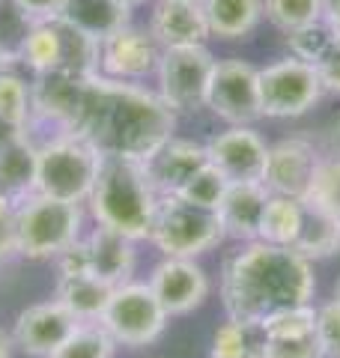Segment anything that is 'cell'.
Listing matches in <instances>:
<instances>
[{"label":"cell","mask_w":340,"mask_h":358,"mask_svg":"<svg viewBox=\"0 0 340 358\" xmlns=\"http://www.w3.org/2000/svg\"><path fill=\"white\" fill-rule=\"evenodd\" d=\"M66 131L87 141L101 159L146 162L173 138L176 110L158 96V90L90 75L81 84Z\"/></svg>","instance_id":"obj_1"},{"label":"cell","mask_w":340,"mask_h":358,"mask_svg":"<svg viewBox=\"0 0 340 358\" xmlns=\"http://www.w3.org/2000/svg\"><path fill=\"white\" fill-rule=\"evenodd\" d=\"M313 293V263L283 245L242 242L221 263V305L227 317L266 320L271 310L308 305Z\"/></svg>","instance_id":"obj_2"},{"label":"cell","mask_w":340,"mask_h":358,"mask_svg":"<svg viewBox=\"0 0 340 358\" xmlns=\"http://www.w3.org/2000/svg\"><path fill=\"white\" fill-rule=\"evenodd\" d=\"M158 197L162 194L155 192L146 162L101 159L87 209L101 227L117 230L134 242H150Z\"/></svg>","instance_id":"obj_3"},{"label":"cell","mask_w":340,"mask_h":358,"mask_svg":"<svg viewBox=\"0 0 340 358\" xmlns=\"http://www.w3.org/2000/svg\"><path fill=\"white\" fill-rule=\"evenodd\" d=\"M84 236V203L30 194L15 206V242L24 260H57Z\"/></svg>","instance_id":"obj_4"},{"label":"cell","mask_w":340,"mask_h":358,"mask_svg":"<svg viewBox=\"0 0 340 358\" xmlns=\"http://www.w3.org/2000/svg\"><path fill=\"white\" fill-rule=\"evenodd\" d=\"M36 147V192L87 206L101 167V155L69 131L51 134Z\"/></svg>","instance_id":"obj_5"},{"label":"cell","mask_w":340,"mask_h":358,"mask_svg":"<svg viewBox=\"0 0 340 358\" xmlns=\"http://www.w3.org/2000/svg\"><path fill=\"white\" fill-rule=\"evenodd\" d=\"M224 227L215 209L194 206L176 194L158 197L150 242L164 257H197L215 251L224 242Z\"/></svg>","instance_id":"obj_6"},{"label":"cell","mask_w":340,"mask_h":358,"mask_svg":"<svg viewBox=\"0 0 340 358\" xmlns=\"http://www.w3.org/2000/svg\"><path fill=\"white\" fill-rule=\"evenodd\" d=\"M21 63L30 66L33 75L66 72L90 78L99 75V42L66 24L63 18L33 21L27 45L21 51Z\"/></svg>","instance_id":"obj_7"},{"label":"cell","mask_w":340,"mask_h":358,"mask_svg":"<svg viewBox=\"0 0 340 358\" xmlns=\"http://www.w3.org/2000/svg\"><path fill=\"white\" fill-rule=\"evenodd\" d=\"M167 322L170 317L162 308V301L155 299L153 287L132 278V281L113 287L99 326L117 341V346L141 350V346H150L162 338Z\"/></svg>","instance_id":"obj_8"},{"label":"cell","mask_w":340,"mask_h":358,"mask_svg":"<svg viewBox=\"0 0 340 358\" xmlns=\"http://www.w3.org/2000/svg\"><path fill=\"white\" fill-rule=\"evenodd\" d=\"M212 51L206 45H183V48H162L158 60V96L176 114H197L206 108L209 81L215 72Z\"/></svg>","instance_id":"obj_9"},{"label":"cell","mask_w":340,"mask_h":358,"mask_svg":"<svg viewBox=\"0 0 340 358\" xmlns=\"http://www.w3.org/2000/svg\"><path fill=\"white\" fill-rule=\"evenodd\" d=\"M323 81L316 66L283 57L260 69V108L269 120H296L313 110L323 99Z\"/></svg>","instance_id":"obj_10"},{"label":"cell","mask_w":340,"mask_h":358,"mask_svg":"<svg viewBox=\"0 0 340 358\" xmlns=\"http://www.w3.org/2000/svg\"><path fill=\"white\" fill-rule=\"evenodd\" d=\"M206 108L227 126H254L263 120L260 108V69L242 57L215 63Z\"/></svg>","instance_id":"obj_11"},{"label":"cell","mask_w":340,"mask_h":358,"mask_svg":"<svg viewBox=\"0 0 340 358\" xmlns=\"http://www.w3.org/2000/svg\"><path fill=\"white\" fill-rule=\"evenodd\" d=\"M146 284L153 287L155 299L162 301L167 317H188L194 313L203 301L209 299V275L197 260L191 257H162Z\"/></svg>","instance_id":"obj_12"},{"label":"cell","mask_w":340,"mask_h":358,"mask_svg":"<svg viewBox=\"0 0 340 358\" xmlns=\"http://www.w3.org/2000/svg\"><path fill=\"white\" fill-rule=\"evenodd\" d=\"M158 60H162V45L150 30L134 24H126L99 42V75L113 78V81L141 84L155 75Z\"/></svg>","instance_id":"obj_13"},{"label":"cell","mask_w":340,"mask_h":358,"mask_svg":"<svg viewBox=\"0 0 340 358\" xmlns=\"http://www.w3.org/2000/svg\"><path fill=\"white\" fill-rule=\"evenodd\" d=\"M206 155L227 182H263L269 143L254 126H227L206 141Z\"/></svg>","instance_id":"obj_14"},{"label":"cell","mask_w":340,"mask_h":358,"mask_svg":"<svg viewBox=\"0 0 340 358\" xmlns=\"http://www.w3.org/2000/svg\"><path fill=\"white\" fill-rule=\"evenodd\" d=\"M78 326H81V322H78L60 301L48 299V301H36V305L21 310L9 334H13L15 350H21L24 355L51 358Z\"/></svg>","instance_id":"obj_15"},{"label":"cell","mask_w":340,"mask_h":358,"mask_svg":"<svg viewBox=\"0 0 340 358\" xmlns=\"http://www.w3.org/2000/svg\"><path fill=\"white\" fill-rule=\"evenodd\" d=\"M323 155L316 152V147L304 138H283L269 147L266 159V173L263 185L269 188V194H283V197H308L313 171L320 164Z\"/></svg>","instance_id":"obj_16"},{"label":"cell","mask_w":340,"mask_h":358,"mask_svg":"<svg viewBox=\"0 0 340 358\" xmlns=\"http://www.w3.org/2000/svg\"><path fill=\"white\" fill-rule=\"evenodd\" d=\"M81 239H84L90 275H96L99 281H105L111 287L132 281L134 266H138V248H134L138 242L111 227H101V224H96Z\"/></svg>","instance_id":"obj_17"},{"label":"cell","mask_w":340,"mask_h":358,"mask_svg":"<svg viewBox=\"0 0 340 358\" xmlns=\"http://www.w3.org/2000/svg\"><path fill=\"white\" fill-rule=\"evenodd\" d=\"M269 203V188L263 182H230L218 203V218L227 239L254 242L260 239V221Z\"/></svg>","instance_id":"obj_18"},{"label":"cell","mask_w":340,"mask_h":358,"mask_svg":"<svg viewBox=\"0 0 340 358\" xmlns=\"http://www.w3.org/2000/svg\"><path fill=\"white\" fill-rule=\"evenodd\" d=\"M209 164L206 143L185 141V138H170L155 155L146 159V171L158 194H176L191 176Z\"/></svg>","instance_id":"obj_19"},{"label":"cell","mask_w":340,"mask_h":358,"mask_svg":"<svg viewBox=\"0 0 340 358\" xmlns=\"http://www.w3.org/2000/svg\"><path fill=\"white\" fill-rule=\"evenodd\" d=\"M150 33L162 48H183V45H206L209 24L200 3L188 0H155Z\"/></svg>","instance_id":"obj_20"},{"label":"cell","mask_w":340,"mask_h":358,"mask_svg":"<svg viewBox=\"0 0 340 358\" xmlns=\"http://www.w3.org/2000/svg\"><path fill=\"white\" fill-rule=\"evenodd\" d=\"M66 24L87 33L90 39H108L111 33L132 24V6L122 0H63L60 15Z\"/></svg>","instance_id":"obj_21"},{"label":"cell","mask_w":340,"mask_h":358,"mask_svg":"<svg viewBox=\"0 0 340 358\" xmlns=\"http://www.w3.org/2000/svg\"><path fill=\"white\" fill-rule=\"evenodd\" d=\"M36 141L18 131L0 143V192L24 200L36 194Z\"/></svg>","instance_id":"obj_22"},{"label":"cell","mask_w":340,"mask_h":358,"mask_svg":"<svg viewBox=\"0 0 340 358\" xmlns=\"http://www.w3.org/2000/svg\"><path fill=\"white\" fill-rule=\"evenodd\" d=\"M200 6L209 24V36L224 42L248 39L266 18L263 0H203Z\"/></svg>","instance_id":"obj_23"},{"label":"cell","mask_w":340,"mask_h":358,"mask_svg":"<svg viewBox=\"0 0 340 358\" xmlns=\"http://www.w3.org/2000/svg\"><path fill=\"white\" fill-rule=\"evenodd\" d=\"M111 293H113V287L99 281V278L90 272L57 275V287H54V299L60 301L78 322H99L108 308Z\"/></svg>","instance_id":"obj_24"},{"label":"cell","mask_w":340,"mask_h":358,"mask_svg":"<svg viewBox=\"0 0 340 358\" xmlns=\"http://www.w3.org/2000/svg\"><path fill=\"white\" fill-rule=\"evenodd\" d=\"M269 334L263 320L227 317L212 334L209 358H266Z\"/></svg>","instance_id":"obj_25"},{"label":"cell","mask_w":340,"mask_h":358,"mask_svg":"<svg viewBox=\"0 0 340 358\" xmlns=\"http://www.w3.org/2000/svg\"><path fill=\"white\" fill-rule=\"evenodd\" d=\"M292 251L308 257L311 263L334 257L340 251V221L304 200V224H302V233L296 245H292Z\"/></svg>","instance_id":"obj_26"},{"label":"cell","mask_w":340,"mask_h":358,"mask_svg":"<svg viewBox=\"0 0 340 358\" xmlns=\"http://www.w3.org/2000/svg\"><path fill=\"white\" fill-rule=\"evenodd\" d=\"M304 224V200L299 197H283V194H269V203L260 221V239L269 245H283L292 248Z\"/></svg>","instance_id":"obj_27"},{"label":"cell","mask_w":340,"mask_h":358,"mask_svg":"<svg viewBox=\"0 0 340 358\" xmlns=\"http://www.w3.org/2000/svg\"><path fill=\"white\" fill-rule=\"evenodd\" d=\"M113 355H117V341L99 322H81L51 358H113Z\"/></svg>","instance_id":"obj_28"},{"label":"cell","mask_w":340,"mask_h":358,"mask_svg":"<svg viewBox=\"0 0 340 358\" xmlns=\"http://www.w3.org/2000/svg\"><path fill=\"white\" fill-rule=\"evenodd\" d=\"M30 117H33L30 84L9 69L0 72V122L27 131Z\"/></svg>","instance_id":"obj_29"},{"label":"cell","mask_w":340,"mask_h":358,"mask_svg":"<svg viewBox=\"0 0 340 358\" xmlns=\"http://www.w3.org/2000/svg\"><path fill=\"white\" fill-rule=\"evenodd\" d=\"M283 36H287V51H290V57L316 66V63L323 60V54L334 45L337 33L328 27L323 18H316V21H311V24H302V27H296V30L283 33Z\"/></svg>","instance_id":"obj_30"},{"label":"cell","mask_w":340,"mask_h":358,"mask_svg":"<svg viewBox=\"0 0 340 358\" xmlns=\"http://www.w3.org/2000/svg\"><path fill=\"white\" fill-rule=\"evenodd\" d=\"M304 200L313 206H320L323 212H328V215H334L340 221V155L328 152L320 159Z\"/></svg>","instance_id":"obj_31"},{"label":"cell","mask_w":340,"mask_h":358,"mask_svg":"<svg viewBox=\"0 0 340 358\" xmlns=\"http://www.w3.org/2000/svg\"><path fill=\"white\" fill-rule=\"evenodd\" d=\"M269 341H283V338H302V334L316 331V308L313 301L308 305H290L281 310H271L263 320Z\"/></svg>","instance_id":"obj_32"},{"label":"cell","mask_w":340,"mask_h":358,"mask_svg":"<svg viewBox=\"0 0 340 358\" xmlns=\"http://www.w3.org/2000/svg\"><path fill=\"white\" fill-rule=\"evenodd\" d=\"M33 21L15 6V0H0V51L9 63H21Z\"/></svg>","instance_id":"obj_33"},{"label":"cell","mask_w":340,"mask_h":358,"mask_svg":"<svg viewBox=\"0 0 340 358\" xmlns=\"http://www.w3.org/2000/svg\"><path fill=\"white\" fill-rule=\"evenodd\" d=\"M263 9H266V18L281 33H290L320 18L323 0H263Z\"/></svg>","instance_id":"obj_34"},{"label":"cell","mask_w":340,"mask_h":358,"mask_svg":"<svg viewBox=\"0 0 340 358\" xmlns=\"http://www.w3.org/2000/svg\"><path fill=\"white\" fill-rule=\"evenodd\" d=\"M227 185H230V182L224 179V173L215 171L212 164H206L203 171H197L183 188H179L176 197H183V200H188V203L203 206V209H218Z\"/></svg>","instance_id":"obj_35"},{"label":"cell","mask_w":340,"mask_h":358,"mask_svg":"<svg viewBox=\"0 0 340 358\" xmlns=\"http://www.w3.org/2000/svg\"><path fill=\"white\" fill-rule=\"evenodd\" d=\"M316 341L325 358H340V301L332 299L316 308Z\"/></svg>","instance_id":"obj_36"},{"label":"cell","mask_w":340,"mask_h":358,"mask_svg":"<svg viewBox=\"0 0 340 358\" xmlns=\"http://www.w3.org/2000/svg\"><path fill=\"white\" fill-rule=\"evenodd\" d=\"M266 358H325L316 331L302 334V338H283V341H269V355Z\"/></svg>","instance_id":"obj_37"},{"label":"cell","mask_w":340,"mask_h":358,"mask_svg":"<svg viewBox=\"0 0 340 358\" xmlns=\"http://www.w3.org/2000/svg\"><path fill=\"white\" fill-rule=\"evenodd\" d=\"M316 72H320V81L325 93L340 96V36L334 39V45L323 54V60L316 63Z\"/></svg>","instance_id":"obj_38"},{"label":"cell","mask_w":340,"mask_h":358,"mask_svg":"<svg viewBox=\"0 0 340 358\" xmlns=\"http://www.w3.org/2000/svg\"><path fill=\"white\" fill-rule=\"evenodd\" d=\"M15 6H18L30 21H48V18L60 15L63 0H15Z\"/></svg>","instance_id":"obj_39"},{"label":"cell","mask_w":340,"mask_h":358,"mask_svg":"<svg viewBox=\"0 0 340 358\" xmlns=\"http://www.w3.org/2000/svg\"><path fill=\"white\" fill-rule=\"evenodd\" d=\"M18 257V242H15V215L0 221V266Z\"/></svg>","instance_id":"obj_40"},{"label":"cell","mask_w":340,"mask_h":358,"mask_svg":"<svg viewBox=\"0 0 340 358\" xmlns=\"http://www.w3.org/2000/svg\"><path fill=\"white\" fill-rule=\"evenodd\" d=\"M320 18L340 36V0H323V15Z\"/></svg>","instance_id":"obj_41"},{"label":"cell","mask_w":340,"mask_h":358,"mask_svg":"<svg viewBox=\"0 0 340 358\" xmlns=\"http://www.w3.org/2000/svg\"><path fill=\"white\" fill-rule=\"evenodd\" d=\"M325 141H328V152H332V155H340V114L332 120V126H328Z\"/></svg>","instance_id":"obj_42"},{"label":"cell","mask_w":340,"mask_h":358,"mask_svg":"<svg viewBox=\"0 0 340 358\" xmlns=\"http://www.w3.org/2000/svg\"><path fill=\"white\" fill-rule=\"evenodd\" d=\"M15 352V343H13V334L0 329V358H13Z\"/></svg>","instance_id":"obj_43"},{"label":"cell","mask_w":340,"mask_h":358,"mask_svg":"<svg viewBox=\"0 0 340 358\" xmlns=\"http://www.w3.org/2000/svg\"><path fill=\"white\" fill-rule=\"evenodd\" d=\"M9 66H13V63H9V60H6V54H3V51H0V72H6V69H9Z\"/></svg>","instance_id":"obj_44"},{"label":"cell","mask_w":340,"mask_h":358,"mask_svg":"<svg viewBox=\"0 0 340 358\" xmlns=\"http://www.w3.org/2000/svg\"><path fill=\"white\" fill-rule=\"evenodd\" d=\"M122 3H129V6L134 9V6H141V3H146V0H122Z\"/></svg>","instance_id":"obj_45"},{"label":"cell","mask_w":340,"mask_h":358,"mask_svg":"<svg viewBox=\"0 0 340 358\" xmlns=\"http://www.w3.org/2000/svg\"><path fill=\"white\" fill-rule=\"evenodd\" d=\"M334 299L340 301V278H337V284H334Z\"/></svg>","instance_id":"obj_46"},{"label":"cell","mask_w":340,"mask_h":358,"mask_svg":"<svg viewBox=\"0 0 340 358\" xmlns=\"http://www.w3.org/2000/svg\"><path fill=\"white\" fill-rule=\"evenodd\" d=\"M188 3H203V0H188Z\"/></svg>","instance_id":"obj_47"}]
</instances>
